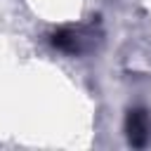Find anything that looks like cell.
Wrapping results in <instances>:
<instances>
[{"label":"cell","mask_w":151,"mask_h":151,"mask_svg":"<svg viewBox=\"0 0 151 151\" xmlns=\"http://www.w3.org/2000/svg\"><path fill=\"white\" fill-rule=\"evenodd\" d=\"M99 40H101V33L94 21L78 24V26H61L50 33V45L68 57H80L85 52H92Z\"/></svg>","instance_id":"1"},{"label":"cell","mask_w":151,"mask_h":151,"mask_svg":"<svg viewBox=\"0 0 151 151\" xmlns=\"http://www.w3.org/2000/svg\"><path fill=\"white\" fill-rule=\"evenodd\" d=\"M127 144L134 149H144L151 144V113L144 106H132L125 113V123H123Z\"/></svg>","instance_id":"2"}]
</instances>
